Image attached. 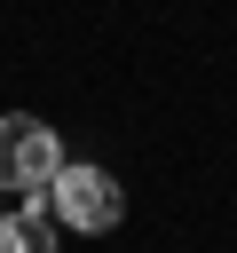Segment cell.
Segmentation results:
<instances>
[{
  "instance_id": "cell-1",
  "label": "cell",
  "mask_w": 237,
  "mask_h": 253,
  "mask_svg": "<svg viewBox=\"0 0 237 253\" xmlns=\"http://www.w3.org/2000/svg\"><path fill=\"white\" fill-rule=\"evenodd\" d=\"M47 221H63V229H87V237H103V229H118V213H126V190L111 182V166H87V158H63V174L47 182Z\"/></svg>"
},
{
  "instance_id": "cell-2",
  "label": "cell",
  "mask_w": 237,
  "mask_h": 253,
  "mask_svg": "<svg viewBox=\"0 0 237 253\" xmlns=\"http://www.w3.org/2000/svg\"><path fill=\"white\" fill-rule=\"evenodd\" d=\"M55 174H63V142H55V126L32 119V111H8V119H0V190H16L24 206H40Z\"/></svg>"
},
{
  "instance_id": "cell-3",
  "label": "cell",
  "mask_w": 237,
  "mask_h": 253,
  "mask_svg": "<svg viewBox=\"0 0 237 253\" xmlns=\"http://www.w3.org/2000/svg\"><path fill=\"white\" fill-rule=\"evenodd\" d=\"M0 253H55L47 206H0Z\"/></svg>"
}]
</instances>
